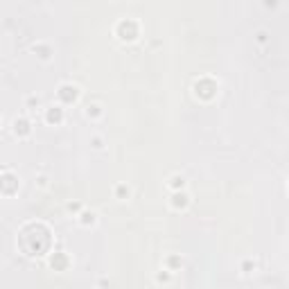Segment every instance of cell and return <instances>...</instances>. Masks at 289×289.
Segmentation results:
<instances>
[{"label":"cell","mask_w":289,"mask_h":289,"mask_svg":"<svg viewBox=\"0 0 289 289\" xmlns=\"http://www.w3.org/2000/svg\"><path fill=\"white\" fill-rule=\"evenodd\" d=\"M47 120H61V113H59V109H56V111H50V113H47Z\"/></svg>","instance_id":"1"},{"label":"cell","mask_w":289,"mask_h":289,"mask_svg":"<svg viewBox=\"0 0 289 289\" xmlns=\"http://www.w3.org/2000/svg\"><path fill=\"white\" fill-rule=\"evenodd\" d=\"M183 183H185V181H183V176H174V179H172V185H174V188H183Z\"/></svg>","instance_id":"2"}]
</instances>
